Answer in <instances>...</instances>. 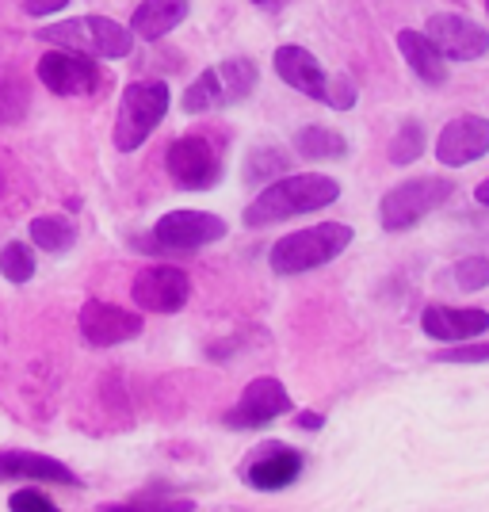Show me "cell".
Masks as SVG:
<instances>
[{
    "instance_id": "cell-1",
    "label": "cell",
    "mask_w": 489,
    "mask_h": 512,
    "mask_svg": "<svg viewBox=\"0 0 489 512\" xmlns=\"http://www.w3.org/2000/svg\"><path fill=\"white\" fill-rule=\"evenodd\" d=\"M337 199H341V184H337L333 176H325V172L283 176V180H272V184L245 207V226H253V230L279 226V222L298 218V214L321 211V207H329V203H337Z\"/></svg>"
},
{
    "instance_id": "cell-2",
    "label": "cell",
    "mask_w": 489,
    "mask_h": 512,
    "mask_svg": "<svg viewBox=\"0 0 489 512\" xmlns=\"http://www.w3.org/2000/svg\"><path fill=\"white\" fill-rule=\"evenodd\" d=\"M352 245V226L344 222H321L310 230H295V234L279 237L272 245V272L276 276H302V272H314L321 264L337 260Z\"/></svg>"
},
{
    "instance_id": "cell-3",
    "label": "cell",
    "mask_w": 489,
    "mask_h": 512,
    "mask_svg": "<svg viewBox=\"0 0 489 512\" xmlns=\"http://www.w3.org/2000/svg\"><path fill=\"white\" fill-rule=\"evenodd\" d=\"M43 43H58L62 50H77L88 58H127L134 46V31L123 23L107 20V16H81V20H65L39 31Z\"/></svg>"
},
{
    "instance_id": "cell-4",
    "label": "cell",
    "mask_w": 489,
    "mask_h": 512,
    "mask_svg": "<svg viewBox=\"0 0 489 512\" xmlns=\"http://www.w3.org/2000/svg\"><path fill=\"white\" fill-rule=\"evenodd\" d=\"M455 195V184L444 176H417V180H405L398 188H390L379 203V222L390 234H402L413 230L417 222H425L432 211H440L447 199Z\"/></svg>"
},
{
    "instance_id": "cell-5",
    "label": "cell",
    "mask_w": 489,
    "mask_h": 512,
    "mask_svg": "<svg viewBox=\"0 0 489 512\" xmlns=\"http://www.w3.org/2000/svg\"><path fill=\"white\" fill-rule=\"evenodd\" d=\"M169 111V85L165 81H134L123 88L119 115H115V146L123 153H134L153 130L161 127Z\"/></svg>"
},
{
    "instance_id": "cell-6",
    "label": "cell",
    "mask_w": 489,
    "mask_h": 512,
    "mask_svg": "<svg viewBox=\"0 0 489 512\" xmlns=\"http://www.w3.org/2000/svg\"><path fill=\"white\" fill-rule=\"evenodd\" d=\"M291 409H295V402H291L287 386L279 383L276 375H260V379H253L241 390V398L226 409L222 421L234 432H256V428H268L272 421H279Z\"/></svg>"
},
{
    "instance_id": "cell-7",
    "label": "cell",
    "mask_w": 489,
    "mask_h": 512,
    "mask_svg": "<svg viewBox=\"0 0 489 512\" xmlns=\"http://www.w3.org/2000/svg\"><path fill=\"white\" fill-rule=\"evenodd\" d=\"M165 169H169L172 184L184 192H211L222 180V161L207 138L199 134H184L165 150Z\"/></svg>"
},
{
    "instance_id": "cell-8",
    "label": "cell",
    "mask_w": 489,
    "mask_h": 512,
    "mask_svg": "<svg viewBox=\"0 0 489 512\" xmlns=\"http://www.w3.org/2000/svg\"><path fill=\"white\" fill-rule=\"evenodd\" d=\"M226 237V222L207 211H169L157 226L149 245L161 253H195Z\"/></svg>"
},
{
    "instance_id": "cell-9",
    "label": "cell",
    "mask_w": 489,
    "mask_h": 512,
    "mask_svg": "<svg viewBox=\"0 0 489 512\" xmlns=\"http://www.w3.org/2000/svg\"><path fill=\"white\" fill-rule=\"evenodd\" d=\"M130 295L138 302V310H146V314H176L192 299V279L176 264H149L134 276Z\"/></svg>"
},
{
    "instance_id": "cell-10",
    "label": "cell",
    "mask_w": 489,
    "mask_h": 512,
    "mask_svg": "<svg viewBox=\"0 0 489 512\" xmlns=\"http://www.w3.org/2000/svg\"><path fill=\"white\" fill-rule=\"evenodd\" d=\"M39 81L54 96H92L104 85V73H100L96 58L58 46V50H46L39 58Z\"/></svg>"
},
{
    "instance_id": "cell-11",
    "label": "cell",
    "mask_w": 489,
    "mask_h": 512,
    "mask_svg": "<svg viewBox=\"0 0 489 512\" xmlns=\"http://www.w3.org/2000/svg\"><path fill=\"white\" fill-rule=\"evenodd\" d=\"M425 35L436 43V50L451 58V62H474V58H486L489 50V31L478 27L467 16H455V12H440L432 16L425 27Z\"/></svg>"
},
{
    "instance_id": "cell-12",
    "label": "cell",
    "mask_w": 489,
    "mask_h": 512,
    "mask_svg": "<svg viewBox=\"0 0 489 512\" xmlns=\"http://www.w3.org/2000/svg\"><path fill=\"white\" fill-rule=\"evenodd\" d=\"M81 337L92 348H115V344H127L142 333V318L134 310H123V306H111V302L92 299L81 306Z\"/></svg>"
},
{
    "instance_id": "cell-13",
    "label": "cell",
    "mask_w": 489,
    "mask_h": 512,
    "mask_svg": "<svg viewBox=\"0 0 489 512\" xmlns=\"http://www.w3.org/2000/svg\"><path fill=\"white\" fill-rule=\"evenodd\" d=\"M486 153H489V119H482V115H459L436 138V161L447 165V169L474 165Z\"/></svg>"
},
{
    "instance_id": "cell-14",
    "label": "cell",
    "mask_w": 489,
    "mask_h": 512,
    "mask_svg": "<svg viewBox=\"0 0 489 512\" xmlns=\"http://www.w3.org/2000/svg\"><path fill=\"white\" fill-rule=\"evenodd\" d=\"M421 329L425 337L440 344H463L482 337L489 329V310H474V306H440L432 302L421 314Z\"/></svg>"
},
{
    "instance_id": "cell-15",
    "label": "cell",
    "mask_w": 489,
    "mask_h": 512,
    "mask_svg": "<svg viewBox=\"0 0 489 512\" xmlns=\"http://www.w3.org/2000/svg\"><path fill=\"white\" fill-rule=\"evenodd\" d=\"M272 65H276L279 81L291 85L295 92L310 96V100H321L325 104V88H329V73L321 69V62L306 50V46H279L272 54Z\"/></svg>"
},
{
    "instance_id": "cell-16",
    "label": "cell",
    "mask_w": 489,
    "mask_h": 512,
    "mask_svg": "<svg viewBox=\"0 0 489 512\" xmlns=\"http://www.w3.org/2000/svg\"><path fill=\"white\" fill-rule=\"evenodd\" d=\"M0 478H23V482H54V486H85L81 474L65 467L62 459H50L39 451H0Z\"/></svg>"
},
{
    "instance_id": "cell-17",
    "label": "cell",
    "mask_w": 489,
    "mask_h": 512,
    "mask_svg": "<svg viewBox=\"0 0 489 512\" xmlns=\"http://www.w3.org/2000/svg\"><path fill=\"white\" fill-rule=\"evenodd\" d=\"M302 470H306L302 451L279 448V451H272V455H264V459H256V463H249L245 482L260 493H279V490H287V486H295L298 478H302Z\"/></svg>"
},
{
    "instance_id": "cell-18",
    "label": "cell",
    "mask_w": 489,
    "mask_h": 512,
    "mask_svg": "<svg viewBox=\"0 0 489 512\" xmlns=\"http://www.w3.org/2000/svg\"><path fill=\"white\" fill-rule=\"evenodd\" d=\"M398 50H402L405 65L425 81V85H444L447 81V65H444V54L436 50V43L428 39L425 31H398Z\"/></svg>"
},
{
    "instance_id": "cell-19",
    "label": "cell",
    "mask_w": 489,
    "mask_h": 512,
    "mask_svg": "<svg viewBox=\"0 0 489 512\" xmlns=\"http://www.w3.org/2000/svg\"><path fill=\"white\" fill-rule=\"evenodd\" d=\"M184 16H188V0H142L130 20V31L153 43V39H165L172 27H180Z\"/></svg>"
},
{
    "instance_id": "cell-20",
    "label": "cell",
    "mask_w": 489,
    "mask_h": 512,
    "mask_svg": "<svg viewBox=\"0 0 489 512\" xmlns=\"http://www.w3.org/2000/svg\"><path fill=\"white\" fill-rule=\"evenodd\" d=\"M27 230H31V245L43 253H69L77 245V226L62 214H43Z\"/></svg>"
},
{
    "instance_id": "cell-21",
    "label": "cell",
    "mask_w": 489,
    "mask_h": 512,
    "mask_svg": "<svg viewBox=\"0 0 489 512\" xmlns=\"http://www.w3.org/2000/svg\"><path fill=\"white\" fill-rule=\"evenodd\" d=\"M295 150L306 161H333V157L348 153V142H344V134H337V130L329 127H302L295 134Z\"/></svg>"
},
{
    "instance_id": "cell-22",
    "label": "cell",
    "mask_w": 489,
    "mask_h": 512,
    "mask_svg": "<svg viewBox=\"0 0 489 512\" xmlns=\"http://www.w3.org/2000/svg\"><path fill=\"white\" fill-rule=\"evenodd\" d=\"M218 88H222V104H237L256 88V65L253 58H230V62L214 65Z\"/></svg>"
},
{
    "instance_id": "cell-23",
    "label": "cell",
    "mask_w": 489,
    "mask_h": 512,
    "mask_svg": "<svg viewBox=\"0 0 489 512\" xmlns=\"http://www.w3.org/2000/svg\"><path fill=\"white\" fill-rule=\"evenodd\" d=\"M0 276L8 279V283H31L35 276V253H31V245L27 241H8L4 249H0Z\"/></svg>"
},
{
    "instance_id": "cell-24",
    "label": "cell",
    "mask_w": 489,
    "mask_h": 512,
    "mask_svg": "<svg viewBox=\"0 0 489 512\" xmlns=\"http://www.w3.org/2000/svg\"><path fill=\"white\" fill-rule=\"evenodd\" d=\"M96 512H195V501L188 497H165V493H146V497H134V501H115Z\"/></svg>"
},
{
    "instance_id": "cell-25",
    "label": "cell",
    "mask_w": 489,
    "mask_h": 512,
    "mask_svg": "<svg viewBox=\"0 0 489 512\" xmlns=\"http://www.w3.org/2000/svg\"><path fill=\"white\" fill-rule=\"evenodd\" d=\"M218 104H222L218 73H214V69H203V73H199V77L192 81V85H188V92H184V111L199 115V111H207V107H218Z\"/></svg>"
},
{
    "instance_id": "cell-26",
    "label": "cell",
    "mask_w": 489,
    "mask_h": 512,
    "mask_svg": "<svg viewBox=\"0 0 489 512\" xmlns=\"http://www.w3.org/2000/svg\"><path fill=\"white\" fill-rule=\"evenodd\" d=\"M421 153H425V127L421 123H405L394 134V142H390V161L394 165H413Z\"/></svg>"
},
{
    "instance_id": "cell-27",
    "label": "cell",
    "mask_w": 489,
    "mask_h": 512,
    "mask_svg": "<svg viewBox=\"0 0 489 512\" xmlns=\"http://www.w3.org/2000/svg\"><path fill=\"white\" fill-rule=\"evenodd\" d=\"M27 107H31L27 85L16 81V77H4L0 81V123H20L23 115H27Z\"/></svg>"
},
{
    "instance_id": "cell-28",
    "label": "cell",
    "mask_w": 489,
    "mask_h": 512,
    "mask_svg": "<svg viewBox=\"0 0 489 512\" xmlns=\"http://www.w3.org/2000/svg\"><path fill=\"white\" fill-rule=\"evenodd\" d=\"M451 283L459 291H486L489 287V256H463L451 268Z\"/></svg>"
},
{
    "instance_id": "cell-29",
    "label": "cell",
    "mask_w": 489,
    "mask_h": 512,
    "mask_svg": "<svg viewBox=\"0 0 489 512\" xmlns=\"http://www.w3.org/2000/svg\"><path fill=\"white\" fill-rule=\"evenodd\" d=\"M283 169H287V153L264 146V150H253L245 176H249V180H276Z\"/></svg>"
},
{
    "instance_id": "cell-30",
    "label": "cell",
    "mask_w": 489,
    "mask_h": 512,
    "mask_svg": "<svg viewBox=\"0 0 489 512\" xmlns=\"http://www.w3.org/2000/svg\"><path fill=\"white\" fill-rule=\"evenodd\" d=\"M8 509L12 512H62L58 501H50V497H46L43 490H35V486L12 493V497H8Z\"/></svg>"
},
{
    "instance_id": "cell-31",
    "label": "cell",
    "mask_w": 489,
    "mask_h": 512,
    "mask_svg": "<svg viewBox=\"0 0 489 512\" xmlns=\"http://www.w3.org/2000/svg\"><path fill=\"white\" fill-rule=\"evenodd\" d=\"M325 104L337 107V111H348V107H356V85H352V77H329V88H325Z\"/></svg>"
},
{
    "instance_id": "cell-32",
    "label": "cell",
    "mask_w": 489,
    "mask_h": 512,
    "mask_svg": "<svg viewBox=\"0 0 489 512\" xmlns=\"http://www.w3.org/2000/svg\"><path fill=\"white\" fill-rule=\"evenodd\" d=\"M436 363H489V341L463 344V348H444V352H436Z\"/></svg>"
},
{
    "instance_id": "cell-33",
    "label": "cell",
    "mask_w": 489,
    "mask_h": 512,
    "mask_svg": "<svg viewBox=\"0 0 489 512\" xmlns=\"http://www.w3.org/2000/svg\"><path fill=\"white\" fill-rule=\"evenodd\" d=\"M69 0H23V12L27 16H54V12H62Z\"/></svg>"
},
{
    "instance_id": "cell-34",
    "label": "cell",
    "mask_w": 489,
    "mask_h": 512,
    "mask_svg": "<svg viewBox=\"0 0 489 512\" xmlns=\"http://www.w3.org/2000/svg\"><path fill=\"white\" fill-rule=\"evenodd\" d=\"M295 425L306 428V432H318V428H325V417H321V413H298Z\"/></svg>"
},
{
    "instance_id": "cell-35",
    "label": "cell",
    "mask_w": 489,
    "mask_h": 512,
    "mask_svg": "<svg viewBox=\"0 0 489 512\" xmlns=\"http://www.w3.org/2000/svg\"><path fill=\"white\" fill-rule=\"evenodd\" d=\"M474 199H478L482 207H489V176L482 180V184H478V188H474Z\"/></svg>"
},
{
    "instance_id": "cell-36",
    "label": "cell",
    "mask_w": 489,
    "mask_h": 512,
    "mask_svg": "<svg viewBox=\"0 0 489 512\" xmlns=\"http://www.w3.org/2000/svg\"><path fill=\"white\" fill-rule=\"evenodd\" d=\"M0 192H4V176H0Z\"/></svg>"
},
{
    "instance_id": "cell-37",
    "label": "cell",
    "mask_w": 489,
    "mask_h": 512,
    "mask_svg": "<svg viewBox=\"0 0 489 512\" xmlns=\"http://www.w3.org/2000/svg\"><path fill=\"white\" fill-rule=\"evenodd\" d=\"M486 12H489V0H486Z\"/></svg>"
},
{
    "instance_id": "cell-38",
    "label": "cell",
    "mask_w": 489,
    "mask_h": 512,
    "mask_svg": "<svg viewBox=\"0 0 489 512\" xmlns=\"http://www.w3.org/2000/svg\"><path fill=\"white\" fill-rule=\"evenodd\" d=\"M256 4H264V0H256Z\"/></svg>"
}]
</instances>
